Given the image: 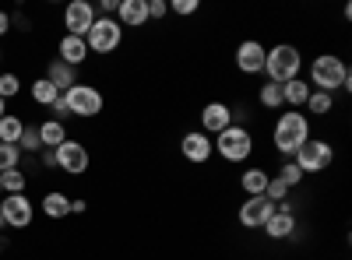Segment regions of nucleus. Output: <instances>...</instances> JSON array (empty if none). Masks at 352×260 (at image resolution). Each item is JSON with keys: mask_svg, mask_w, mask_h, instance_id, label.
Listing matches in <instances>:
<instances>
[{"mask_svg": "<svg viewBox=\"0 0 352 260\" xmlns=\"http://www.w3.org/2000/svg\"><path fill=\"white\" fill-rule=\"evenodd\" d=\"M307 84H310L314 92H328V95H335L338 88L342 92H352V71L345 67L342 56L320 53V56H314V60H310V81Z\"/></svg>", "mask_w": 352, "mask_h": 260, "instance_id": "1", "label": "nucleus"}, {"mask_svg": "<svg viewBox=\"0 0 352 260\" xmlns=\"http://www.w3.org/2000/svg\"><path fill=\"white\" fill-rule=\"evenodd\" d=\"M272 141H275V152L282 158H292L300 148H303V141H310V117L303 109H285L278 113V120H275V130H272Z\"/></svg>", "mask_w": 352, "mask_h": 260, "instance_id": "2", "label": "nucleus"}, {"mask_svg": "<svg viewBox=\"0 0 352 260\" xmlns=\"http://www.w3.org/2000/svg\"><path fill=\"white\" fill-rule=\"evenodd\" d=\"M300 71H303V53L292 43H275L264 53V78L272 84H285L292 78H300Z\"/></svg>", "mask_w": 352, "mask_h": 260, "instance_id": "3", "label": "nucleus"}, {"mask_svg": "<svg viewBox=\"0 0 352 260\" xmlns=\"http://www.w3.org/2000/svg\"><path fill=\"white\" fill-rule=\"evenodd\" d=\"M212 148L219 152L222 162L240 165V162H247V158L254 155V134H250L243 123H232V127H226L222 134H215Z\"/></svg>", "mask_w": 352, "mask_h": 260, "instance_id": "4", "label": "nucleus"}, {"mask_svg": "<svg viewBox=\"0 0 352 260\" xmlns=\"http://www.w3.org/2000/svg\"><path fill=\"white\" fill-rule=\"evenodd\" d=\"M292 162H296V169L303 172V176L324 172V169H331V162H335V144H331V141L310 137V141H303V148L292 155Z\"/></svg>", "mask_w": 352, "mask_h": 260, "instance_id": "5", "label": "nucleus"}, {"mask_svg": "<svg viewBox=\"0 0 352 260\" xmlns=\"http://www.w3.org/2000/svg\"><path fill=\"white\" fill-rule=\"evenodd\" d=\"M120 43H124V28L116 18H96V25L88 28V36H85L88 53H102V56L113 53Z\"/></svg>", "mask_w": 352, "mask_h": 260, "instance_id": "6", "label": "nucleus"}, {"mask_svg": "<svg viewBox=\"0 0 352 260\" xmlns=\"http://www.w3.org/2000/svg\"><path fill=\"white\" fill-rule=\"evenodd\" d=\"M64 102L71 109V117H81V120L99 117V113H102V92L92 88V84H81V81L74 84V88L64 92Z\"/></svg>", "mask_w": 352, "mask_h": 260, "instance_id": "7", "label": "nucleus"}, {"mask_svg": "<svg viewBox=\"0 0 352 260\" xmlns=\"http://www.w3.org/2000/svg\"><path fill=\"white\" fill-rule=\"evenodd\" d=\"M53 155H56V169H64L67 176H81V172H88V162H92L85 144L71 141V137L60 144V148H53Z\"/></svg>", "mask_w": 352, "mask_h": 260, "instance_id": "8", "label": "nucleus"}, {"mask_svg": "<svg viewBox=\"0 0 352 260\" xmlns=\"http://www.w3.org/2000/svg\"><path fill=\"white\" fill-rule=\"evenodd\" d=\"M0 215H4V225L8 228H28L32 225V200H28L25 193H8L4 200H0Z\"/></svg>", "mask_w": 352, "mask_h": 260, "instance_id": "9", "label": "nucleus"}, {"mask_svg": "<svg viewBox=\"0 0 352 260\" xmlns=\"http://www.w3.org/2000/svg\"><path fill=\"white\" fill-rule=\"evenodd\" d=\"M96 8L88 4V0H71V4L64 8V28H67V36H78L85 39L88 36V28L96 25Z\"/></svg>", "mask_w": 352, "mask_h": 260, "instance_id": "10", "label": "nucleus"}, {"mask_svg": "<svg viewBox=\"0 0 352 260\" xmlns=\"http://www.w3.org/2000/svg\"><path fill=\"white\" fill-rule=\"evenodd\" d=\"M264 53H268V46H261L257 39H243L236 46V71L254 78V74H264Z\"/></svg>", "mask_w": 352, "mask_h": 260, "instance_id": "11", "label": "nucleus"}, {"mask_svg": "<svg viewBox=\"0 0 352 260\" xmlns=\"http://www.w3.org/2000/svg\"><path fill=\"white\" fill-rule=\"evenodd\" d=\"M180 155L194 165H204V162H212L215 148H212V137L208 134H201V130H190L180 137Z\"/></svg>", "mask_w": 352, "mask_h": 260, "instance_id": "12", "label": "nucleus"}, {"mask_svg": "<svg viewBox=\"0 0 352 260\" xmlns=\"http://www.w3.org/2000/svg\"><path fill=\"white\" fill-rule=\"evenodd\" d=\"M272 211H275V204L268 197H247L240 204V211H236V218H240L243 228H264V222L272 218Z\"/></svg>", "mask_w": 352, "mask_h": 260, "instance_id": "13", "label": "nucleus"}, {"mask_svg": "<svg viewBox=\"0 0 352 260\" xmlns=\"http://www.w3.org/2000/svg\"><path fill=\"white\" fill-rule=\"evenodd\" d=\"M226 127H232V106H226V102H204V109H201V134L215 137Z\"/></svg>", "mask_w": 352, "mask_h": 260, "instance_id": "14", "label": "nucleus"}, {"mask_svg": "<svg viewBox=\"0 0 352 260\" xmlns=\"http://www.w3.org/2000/svg\"><path fill=\"white\" fill-rule=\"evenodd\" d=\"M296 228H300L296 215L275 208V211H272V218L264 222V236H268V239H292V236H296Z\"/></svg>", "mask_w": 352, "mask_h": 260, "instance_id": "15", "label": "nucleus"}, {"mask_svg": "<svg viewBox=\"0 0 352 260\" xmlns=\"http://www.w3.org/2000/svg\"><path fill=\"white\" fill-rule=\"evenodd\" d=\"M116 21H120V28L148 25V0H120V8H116Z\"/></svg>", "mask_w": 352, "mask_h": 260, "instance_id": "16", "label": "nucleus"}, {"mask_svg": "<svg viewBox=\"0 0 352 260\" xmlns=\"http://www.w3.org/2000/svg\"><path fill=\"white\" fill-rule=\"evenodd\" d=\"M56 53H60L56 60H64V64L74 67V71L88 60V46H85V39H78V36H64L60 43H56Z\"/></svg>", "mask_w": 352, "mask_h": 260, "instance_id": "17", "label": "nucleus"}, {"mask_svg": "<svg viewBox=\"0 0 352 260\" xmlns=\"http://www.w3.org/2000/svg\"><path fill=\"white\" fill-rule=\"evenodd\" d=\"M46 81H50L60 95H64L67 88H74V84H78V71H74V67H67L64 60H50V67H46Z\"/></svg>", "mask_w": 352, "mask_h": 260, "instance_id": "18", "label": "nucleus"}, {"mask_svg": "<svg viewBox=\"0 0 352 260\" xmlns=\"http://www.w3.org/2000/svg\"><path fill=\"white\" fill-rule=\"evenodd\" d=\"M310 92H314V88H310L303 78H292V81L282 84V102H285L289 109H303L307 99H310Z\"/></svg>", "mask_w": 352, "mask_h": 260, "instance_id": "19", "label": "nucleus"}, {"mask_svg": "<svg viewBox=\"0 0 352 260\" xmlns=\"http://www.w3.org/2000/svg\"><path fill=\"white\" fill-rule=\"evenodd\" d=\"M43 215H46V218H53V222L67 218V215H71V197H67V193H60V190H50V193L43 197Z\"/></svg>", "mask_w": 352, "mask_h": 260, "instance_id": "20", "label": "nucleus"}, {"mask_svg": "<svg viewBox=\"0 0 352 260\" xmlns=\"http://www.w3.org/2000/svg\"><path fill=\"white\" fill-rule=\"evenodd\" d=\"M39 141H43V148H60V144L67 141V127L60 120H43L39 123Z\"/></svg>", "mask_w": 352, "mask_h": 260, "instance_id": "21", "label": "nucleus"}, {"mask_svg": "<svg viewBox=\"0 0 352 260\" xmlns=\"http://www.w3.org/2000/svg\"><path fill=\"white\" fill-rule=\"evenodd\" d=\"M272 180V172H264V169H247L243 176H240V187L247 197H264V187H268Z\"/></svg>", "mask_w": 352, "mask_h": 260, "instance_id": "22", "label": "nucleus"}, {"mask_svg": "<svg viewBox=\"0 0 352 260\" xmlns=\"http://www.w3.org/2000/svg\"><path fill=\"white\" fill-rule=\"evenodd\" d=\"M257 102L264 106V109H282L285 102H282V84H272V81H264L261 84V92H257Z\"/></svg>", "mask_w": 352, "mask_h": 260, "instance_id": "23", "label": "nucleus"}, {"mask_svg": "<svg viewBox=\"0 0 352 260\" xmlns=\"http://www.w3.org/2000/svg\"><path fill=\"white\" fill-rule=\"evenodd\" d=\"M303 109L314 113V117H328V113L335 109V95H328V92H310V99H307Z\"/></svg>", "mask_w": 352, "mask_h": 260, "instance_id": "24", "label": "nucleus"}, {"mask_svg": "<svg viewBox=\"0 0 352 260\" xmlns=\"http://www.w3.org/2000/svg\"><path fill=\"white\" fill-rule=\"evenodd\" d=\"M21 117H14V113H8L4 120H0V144H18V137H21Z\"/></svg>", "mask_w": 352, "mask_h": 260, "instance_id": "25", "label": "nucleus"}, {"mask_svg": "<svg viewBox=\"0 0 352 260\" xmlns=\"http://www.w3.org/2000/svg\"><path fill=\"white\" fill-rule=\"evenodd\" d=\"M25 172L21 169H8V172H0V190L4 193H25Z\"/></svg>", "mask_w": 352, "mask_h": 260, "instance_id": "26", "label": "nucleus"}, {"mask_svg": "<svg viewBox=\"0 0 352 260\" xmlns=\"http://www.w3.org/2000/svg\"><path fill=\"white\" fill-rule=\"evenodd\" d=\"M32 99H36L39 106H53L56 99H60V92H56L46 78H39V81H32Z\"/></svg>", "mask_w": 352, "mask_h": 260, "instance_id": "27", "label": "nucleus"}, {"mask_svg": "<svg viewBox=\"0 0 352 260\" xmlns=\"http://www.w3.org/2000/svg\"><path fill=\"white\" fill-rule=\"evenodd\" d=\"M18 152H43V141H39V127L25 123L21 137H18Z\"/></svg>", "mask_w": 352, "mask_h": 260, "instance_id": "28", "label": "nucleus"}, {"mask_svg": "<svg viewBox=\"0 0 352 260\" xmlns=\"http://www.w3.org/2000/svg\"><path fill=\"white\" fill-rule=\"evenodd\" d=\"M275 176H278V180H282L289 190H292V187H303V172L296 169V162H292V158H285V162L278 165V172H275Z\"/></svg>", "mask_w": 352, "mask_h": 260, "instance_id": "29", "label": "nucleus"}, {"mask_svg": "<svg viewBox=\"0 0 352 260\" xmlns=\"http://www.w3.org/2000/svg\"><path fill=\"white\" fill-rule=\"evenodd\" d=\"M18 165H21V152H18V144H0V172L18 169Z\"/></svg>", "mask_w": 352, "mask_h": 260, "instance_id": "30", "label": "nucleus"}, {"mask_svg": "<svg viewBox=\"0 0 352 260\" xmlns=\"http://www.w3.org/2000/svg\"><path fill=\"white\" fill-rule=\"evenodd\" d=\"M264 197H268L272 204H282V200L289 197V187H285L278 176H272V180H268V187H264Z\"/></svg>", "mask_w": 352, "mask_h": 260, "instance_id": "31", "label": "nucleus"}, {"mask_svg": "<svg viewBox=\"0 0 352 260\" xmlns=\"http://www.w3.org/2000/svg\"><path fill=\"white\" fill-rule=\"evenodd\" d=\"M18 92H21L18 74H11V71H8V74H0V99L8 102V99H11V95H18Z\"/></svg>", "mask_w": 352, "mask_h": 260, "instance_id": "32", "label": "nucleus"}, {"mask_svg": "<svg viewBox=\"0 0 352 260\" xmlns=\"http://www.w3.org/2000/svg\"><path fill=\"white\" fill-rule=\"evenodd\" d=\"M197 0H173V4H169V11L173 14H180V18H190V14H197Z\"/></svg>", "mask_w": 352, "mask_h": 260, "instance_id": "33", "label": "nucleus"}, {"mask_svg": "<svg viewBox=\"0 0 352 260\" xmlns=\"http://www.w3.org/2000/svg\"><path fill=\"white\" fill-rule=\"evenodd\" d=\"M166 14H169V4H166V0H148V21H152V18L162 21Z\"/></svg>", "mask_w": 352, "mask_h": 260, "instance_id": "34", "label": "nucleus"}, {"mask_svg": "<svg viewBox=\"0 0 352 260\" xmlns=\"http://www.w3.org/2000/svg\"><path fill=\"white\" fill-rule=\"evenodd\" d=\"M50 109H53V113H56V117H53V120H60V123H64V120H67V117H71V109H67V102H64V95H60V99H56V102H53V106H50Z\"/></svg>", "mask_w": 352, "mask_h": 260, "instance_id": "35", "label": "nucleus"}, {"mask_svg": "<svg viewBox=\"0 0 352 260\" xmlns=\"http://www.w3.org/2000/svg\"><path fill=\"white\" fill-rule=\"evenodd\" d=\"M116 8H120V0H99V11H102V18H109Z\"/></svg>", "mask_w": 352, "mask_h": 260, "instance_id": "36", "label": "nucleus"}, {"mask_svg": "<svg viewBox=\"0 0 352 260\" xmlns=\"http://www.w3.org/2000/svg\"><path fill=\"white\" fill-rule=\"evenodd\" d=\"M8 32H11V14L0 11V36H8Z\"/></svg>", "mask_w": 352, "mask_h": 260, "instance_id": "37", "label": "nucleus"}, {"mask_svg": "<svg viewBox=\"0 0 352 260\" xmlns=\"http://www.w3.org/2000/svg\"><path fill=\"white\" fill-rule=\"evenodd\" d=\"M85 211H88L85 200H71V215H85Z\"/></svg>", "mask_w": 352, "mask_h": 260, "instance_id": "38", "label": "nucleus"}, {"mask_svg": "<svg viewBox=\"0 0 352 260\" xmlns=\"http://www.w3.org/2000/svg\"><path fill=\"white\" fill-rule=\"evenodd\" d=\"M43 165H46V169H50V165H56V155H53L50 148H43Z\"/></svg>", "mask_w": 352, "mask_h": 260, "instance_id": "39", "label": "nucleus"}, {"mask_svg": "<svg viewBox=\"0 0 352 260\" xmlns=\"http://www.w3.org/2000/svg\"><path fill=\"white\" fill-rule=\"evenodd\" d=\"M4 117H8V102H4V99H0V120H4Z\"/></svg>", "mask_w": 352, "mask_h": 260, "instance_id": "40", "label": "nucleus"}, {"mask_svg": "<svg viewBox=\"0 0 352 260\" xmlns=\"http://www.w3.org/2000/svg\"><path fill=\"white\" fill-rule=\"evenodd\" d=\"M0 250H8V239H0Z\"/></svg>", "mask_w": 352, "mask_h": 260, "instance_id": "41", "label": "nucleus"}, {"mask_svg": "<svg viewBox=\"0 0 352 260\" xmlns=\"http://www.w3.org/2000/svg\"><path fill=\"white\" fill-rule=\"evenodd\" d=\"M0 60H4V46H0Z\"/></svg>", "mask_w": 352, "mask_h": 260, "instance_id": "42", "label": "nucleus"}, {"mask_svg": "<svg viewBox=\"0 0 352 260\" xmlns=\"http://www.w3.org/2000/svg\"><path fill=\"white\" fill-rule=\"evenodd\" d=\"M0 228H4V215H0Z\"/></svg>", "mask_w": 352, "mask_h": 260, "instance_id": "43", "label": "nucleus"}, {"mask_svg": "<svg viewBox=\"0 0 352 260\" xmlns=\"http://www.w3.org/2000/svg\"><path fill=\"white\" fill-rule=\"evenodd\" d=\"M0 193H4V190H0Z\"/></svg>", "mask_w": 352, "mask_h": 260, "instance_id": "44", "label": "nucleus"}]
</instances>
